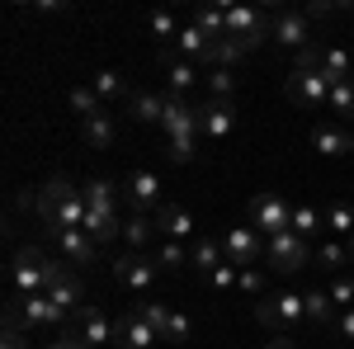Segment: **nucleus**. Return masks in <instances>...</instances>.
I'll return each mask as SVG.
<instances>
[{
    "instance_id": "f257e3e1",
    "label": "nucleus",
    "mask_w": 354,
    "mask_h": 349,
    "mask_svg": "<svg viewBox=\"0 0 354 349\" xmlns=\"http://www.w3.org/2000/svg\"><path fill=\"white\" fill-rule=\"evenodd\" d=\"M161 133L170 137V161H175V165H189L194 156H198V137H203V133H198V109L165 95Z\"/></svg>"
},
{
    "instance_id": "f03ea898",
    "label": "nucleus",
    "mask_w": 354,
    "mask_h": 349,
    "mask_svg": "<svg viewBox=\"0 0 354 349\" xmlns=\"http://www.w3.org/2000/svg\"><path fill=\"white\" fill-rule=\"evenodd\" d=\"M270 10H260V5H227V38L241 48V53H260L270 38Z\"/></svg>"
},
{
    "instance_id": "7ed1b4c3",
    "label": "nucleus",
    "mask_w": 354,
    "mask_h": 349,
    "mask_svg": "<svg viewBox=\"0 0 354 349\" xmlns=\"http://www.w3.org/2000/svg\"><path fill=\"white\" fill-rule=\"evenodd\" d=\"M62 321H71V317H66V312H57L48 293H33V297L15 293V302L5 307V326H15V330H53V335H57Z\"/></svg>"
},
{
    "instance_id": "20e7f679",
    "label": "nucleus",
    "mask_w": 354,
    "mask_h": 349,
    "mask_svg": "<svg viewBox=\"0 0 354 349\" xmlns=\"http://www.w3.org/2000/svg\"><path fill=\"white\" fill-rule=\"evenodd\" d=\"M255 321L270 326L274 335L279 330H298V326H307V297L302 293H265L255 302Z\"/></svg>"
},
{
    "instance_id": "39448f33",
    "label": "nucleus",
    "mask_w": 354,
    "mask_h": 349,
    "mask_svg": "<svg viewBox=\"0 0 354 349\" xmlns=\"http://www.w3.org/2000/svg\"><path fill=\"white\" fill-rule=\"evenodd\" d=\"M48 255H43V245H19L15 250V260H10V283H15V293L19 297H33V293H48Z\"/></svg>"
},
{
    "instance_id": "423d86ee",
    "label": "nucleus",
    "mask_w": 354,
    "mask_h": 349,
    "mask_svg": "<svg viewBox=\"0 0 354 349\" xmlns=\"http://www.w3.org/2000/svg\"><path fill=\"white\" fill-rule=\"evenodd\" d=\"M250 227H255L260 236H283V232H293V203H288L283 194H274V189H260V194L250 198Z\"/></svg>"
},
{
    "instance_id": "0eeeda50",
    "label": "nucleus",
    "mask_w": 354,
    "mask_h": 349,
    "mask_svg": "<svg viewBox=\"0 0 354 349\" xmlns=\"http://www.w3.org/2000/svg\"><path fill=\"white\" fill-rule=\"evenodd\" d=\"M270 38L279 48H288V53H302V48H312L317 43V33H312V19L302 15V10H288V5H270Z\"/></svg>"
},
{
    "instance_id": "6e6552de",
    "label": "nucleus",
    "mask_w": 354,
    "mask_h": 349,
    "mask_svg": "<svg viewBox=\"0 0 354 349\" xmlns=\"http://www.w3.org/2000/svg\"><path fill=\"white\" fill-rule=\"evenodd\" d=\"M265 260H270L274 274H302L312 265V245L298 232H283V236H270L265 241Z\"/></svg>"
},
{
    "instance_id": "1a4fd4ad",
    "label": "nucleus",
    "mask_w": 354,
    "mask_h": 349,
    "mask_svg": "<svg viewBox=\"0 0 354 349\" xmlns=\"http://www.w3.org/2000/svg\"><path fill=\"white\" fill-rule=\"evenodd\" d=\"M48 297H53L57 312H66V317H76V312L85 307V288H81V279H76L71 269L62 265V260H53V265H48Z\"/></svg>"
},
{
    "instance_id": "9d476101",
    "label": "nucleus",
    "mask_w": 354,
    "mask_h": 349,
    "mask_svg": "<svg viewBox=\"0 0 354 349\" xmlns=\"http://www.w3.org/2000/svg\"><path fill=\"white\" fill-rule=\"evenodd\" d=\"M113 279H118L123 288L147 293V288L161 279V269H156V260H151L147 250H128V255H118V260H113Z\"/></svg>"
},
{
    "instance_id": "9b49d317",
    "label": "nucleus",
    "mask_w": 354,
    "mask_h": 349,
    "mask_svg": "<svg viewBox=\"0 0 354 349\" xmlns=\"http://www.w3.org/2000/svg\"><path fill=\"white\" fill-rule=\"evenodd\" d=\"M283 95L302 109H322L330 104V81L322 71H288V81H283Z\"/></svg>"
},
{
    "instance_id": "f8f14e48",
    "label": "nucleus",
    "mask_w": 354,
    "mask_h": 349,
    "mask_svg": "<svg viewBox=\"0 0 354 349\" xmlns=\"http://www.w3.org/2000/svg\"><path fill=\"white\" fill-rule=\"evenodd\" d=\"M66 326H71V330H76L90 349H95V345H113V340H118V321H109L100 307H81V312H76Z\"/></svg>"
},
{
    "instance_id": "ddd939ff",
    "label": "nucleus",
    "mask_w": 354,
    "mask_h": 349,
    "mask_svg": "<svg viewBox=\"0 0 354 349\" xmlns=\"http://www.w3.org/2000/svg\"><path fill=\"white\" fill-rule=\"evenodd\" d=\"M222 250H227V260L236 269H255V260L265 255V245H260V232L255 227H232L227 236H222Z\"/></svg>"
},
{
    "instance_id": "4468645a",
    "label": "nucleus",
    "mask_w": 354,
    "mask_h": 349,
    "mask_svg": "<svg viewBox=\"0 0 354 349\" xmlns=\"http://www.w3.org/2000/svg\"><path fill=\"white\" fill-rule=\"evenodd\" d=\"M128 203H133V213H161V175L156 170H137L133 180H128Z\"/></svg>"
},
{
    "instance_id": "2eb2a0df",
    "label": "nucleus",
    "mask_w": 354,
    "mask_h": 349,
    "mask_svg": "<svg viewBox=\"0 0 354 349\" xmlns=\"http://www.w3.org/2000/svg\"><path fill=\"white\" fill-rule=\"evenodd\" d=\"M198 133L208 137V142H227V137L236 133V109L218 104V100L198 104Z\"/></svg>"
},
{
    "instance_id": "dca6fc26",
    "label": "nucleus",
    "mask_w": 354,
    "mask_h": 349,
    "mask_svg": "<svg viewBox=\"0 0 354 349\" xmlns=\"http://www.w3.org/2000/svg\"><path fill=\"white\" fill-rule=\"evenodd\" d=\"M71 194H76V185H71L66 175H53V180L38 185V208H33V213H38V222H48V232L57 227V208H62Z\"/></svg>"
},
{
    "instance_id": "f3484780",
    "label": "nucleus",
    "mask_w": 354,
    "mask_h": 349,
    "mask_svg": "<svg viewBox=\"0 0 354 349\" xmlns=\"http://www.w3.org/2000/svg\"><path fill=\"white\" fill-rule=\"evenodd\" d=\"M156 236H161V241L189 245L194 241V213L185 208V203H165L161 213H156Z\"/></svg>"
},
{
    "instance_id": "a211bd4d",
    "label": "nucleus",
    "mask_w": 354,
    "mask_h": 349,
    "mask_svg": "<svg viewBox=\"0 0 354 349\" xmlns=\"http://www.w3.org/2000/svg\"><path fill=\"white\" fill-rule=\"evenodd\" d=\"M156 340H161V335H156V330L147 326V317L133 307V312L118 321V340H113V349H151Z\"/></svg>"
},
{
    "instance_id": "6ab92c4d",
    "label": "nucleus",
    "mask_w": 354,
    "mask_h": 349,
    "mask_svg": "<svg viewBox=\"0 0 354 349\" xmlns=\"http://www.w3.org/2000/svg\"><path fill=\"white\" fill-rule=\"evenodd\" d=\"M161 66H165V95L170 100H185L194 85H198V66L194 62H185V57H161Z\"/></svg>"
},
{
    "instance_id": "aec40b11",
    "label": "nucleus",
    "mask_w": 354,
    "mask_h": 349,
    "mask_svg": "<svg viewBox=\"0 0 354 349\" xmlns=\"http://www.w3.org/2000/svg\"><path fill=\"white\" fill-rule=\"evenodd\" d=\"M213 53H218V43H213L203 28L185 24V33H180V57L194 62V66H208V71H213Z\"/></svg>"
},
{
    "instance_id": "412c9836",
    "label": "nucleus",
    "mask_w": 354,
    "mask_h": 349,
    "mask_svg": "<svg viewBox=\"0 0 354 349\" xmlns=\"http://www.w3.org/2000/svg\"><path fill=\"white\" fill-rule=\"evenodd\" d=\"M57 250H62L66 265H95V255H100V245L90 241L81 227L76 232H57Z\"/></svg>"
},
{
    "instance_id": "4be33fe9",
    "label": "nucleus",
    "mask_w": 354,
    "mask_h": 349,
    "mask_svg": "<svg viewBox=\"0 0 354 349\" xmlns=\"http://www.w3.org/2000/svg\"><path fill=\"white\" fill-rule=\"evenodd\" d=\"M218 265H227V250H222V241H213V236H194V241H189V269L208 279Z\"/></svg>"
},
{
    "instance_id": "5701e85b",
    "label": "nucleus",
    "mask_w": 354,
    "mask_h": 349,
    "mask_svg": "<svg viewBox=\"0 0 354 349\" xmlns=\"http://www.w3.org/2000/svg\"><path fill=\"white\" fill-rule=\"evenodd\" d=\"M128 118H133V123H156V128H161L165 95H156V90H133V95H128Z\"/></svg>"
},
{
    "instance_id": "b1692460",
    "label": "nucleus",
    "mask_w": 354,
    "mask_h": 349,
    "mask_svg": "<svg viewBox=\"0 0 354 349\" xmlns=\"http://www.w3.org/2000/svg\"><path fill=\"white\" fill-rule=\"evenodd\" d=\"M81 137H85V147H95V151L113 147V137H118V128H113V113H109V109H100V113L81 118Z\"/></svg>"
},
{
    "instance_id": "393cba45",
    "label": "nucleus",
    "mask_w": 354,
    "mask_h": 349,
    "mask_svg": "<svg viewBox=\"0 0 354 349\" xmlns=\"http://www.w3.org/2000/svg\"><path fill=\"white\" fill-rule=\"evenodd\" d=\"M322 76H326L330 85L354 81V53H350V48H340V43H330L326 53H322Z\"/></svg>"
},
{
    "instance_id": "a878e982",
    "label": "nucleus",
    "mask_w": 354,
    "mask_h": 349,
    "mask_svg": "<svg viewBox=\"0 0 354 349\" xmlns=\"http://www.w3.org/2000/svg\"><path fill=\"white\" fill-rule=\"evenodd\" d=\"M312 147H317L322 156H350V133H345L340 123H317V128H312Z\"/></svg>"
},
{
    "instance_id": "bb28decb",
    "label": "nucleus",
    "mask_w": 354,
    "mask_h": 349,
    "mask_svg": "<svg viewBox=\"0 0 354 349\" xmlns=\"http://www.w3.org/2000/svg\"><path fill=\"white\" fill-rule=\"evenodd\" d=\"M85 203H90V213H100V217H118V185L113 180H90L85 185Z\"/></svg>"
},
{
    "instance_id": "cd10ccee",
    "label": "nucleus",
    "mask_w": 354,
    "mask_h": 349,
    "mask_svg": "<svg viewBox=\"0 0 354 349\" xmlns=\"http://www.w3.org/2000/svg\"><path fill=\"white\" fill-rule=\"evenodd\" d=\"M123 241H128V250H147V245L156 241V217L151 213L123 217Z\"/></svg>"
},
{
    "instance_id": "c85d7f7f",
    "label": "nucleus",
    "mask_w": 354,
    "mask_h": 349,
    "mask_svg": "<svg viewBox=\"0 0 354 349\" xmlns=\"http://www.w3.org/2000/svg\"><path fill=\"white\" fill-rule=\"evenodd\" d=\"M189 24H194V28H203L213 43H222V38H227V5H194Z\"/></svg>"
},
{
    "instance_id": "c756f323",
    "label": "nucleus",
    "mask_w": 354,
    "mask_h": 349,
    "mask_svg": "<svg viewBox=\"0 0 354 349\" xmlns=\"http://www.w3.org/2000/svg\"><path fill=\"white\" fill-rule=\"evenodd\" d=\"M147 33H151L156 43H180L185 24H180V15H170V10H151V15H147Z\"/></svg>"
},
{
    "instance_id": "7c9ffc66",
    "label": "nucleus",
    "mask_w": 354,
    "mask_h": 349,
    "mask_svg": "<svg viewBox=\"0 0 354 349\" xmlns=\"http://www.w3.org/2000/svg\"><path fill=\"white\" fill-rule=\"evenodd\" d=\"M151 260H156V269H161V274H180V269H189V245H180V241H161Z\"/></svg>"
},
{
    "instance_id": "2f4dec72",
    "label": "nucleus",
    "mask_w": 354,
    "mask_h": 349,
    "mask_svg": "<svg viewBox=\"0 0 354 349\" xmlns=\"http://www.w3.org/2000/svg\"><path fill=\"white\" fill-rule=\"evenodd\" d=\"M66 109H71L76 118H90V113L104 109V100L95 95V85H71V90H66Z\"/></svg>"
},
{
    "instance_id": "473e14b6",
    "label": "nucleus",
    "mask_w": 354,
    "mask_h": 349,
    "mask_svg": "<svg viewBox=\"0 0 354 349\" xmlns=\"http://www.w3.org/2000/svg\"><path fill=\"white\" fill-rule=\"evenodd\" d=\"M90 85H95V95H100L104 104H109V100H123V104H128V95H133V85L123 81L118 71H100V76H95Z\"/></svg>"
},
{
    "instance_id": "72a5a7b5",
    "label": "nucleus",
    "mask_w": 354,
    "mask_h": 349,
    "mask_svg": "<svg viewBox=\"0 0 354 349\" xmlns=\"http://www.w3.org/2000/svg\"><path fill=\"white\" fill-rule=\"evenodd\" d=\"M203 81H208V95H213L218 104H232V95H236V71H227V66H213Z\"/></svg>"
},
{
    "instance_id": "f704fd0d",
    "label": "nucleus",
    "mask_w": 354,
    "mask_h": 349,
    "mask_svg": "<svg viewBox=\"0 0 354 349\" xmlns=\"http://www.w3.org/2000/svg\"><path fill=\"white\" fill-rule=\"evenodd\" d=\"M302 297H307V326H330L335 302H330L326 288H312V293H302Z\"/></svg>"
},
{
    "instance_id": "c9c22d12",
    "label": "nucleus",
    "mask_w": 354,
    "mask_h": 349,
    "mask_svg": "<svg viewBox=\"0 0 354 349\" xmlns=\"http://www.w3.org/2000/svg\"><path fill=\"white\" fill-rule=\"evenodd\" d=\"M330 113L345 118V123H354V81L330 85Z\"/></svg>"
},
{
    "instance_id": "e433bc0d",
    "label": "nucleus",
    "mask_w": 354,
    "mask_h": 349,
    "mask_svg": "<svg viewBox=\"0 0 354 349\" xmlns=\"http://www.w3.org/2000/svg\"><path fill=\"white\" fill-rule=\"evenodd\" d=\"M322 217H326L330 232H340V236H354V208H345V203H330Z\"/></svg>"
},
{
    "instance_id": "4c0bfd02",
    "label": "nucleus",
    "mask_w": 354,
    "mask_h": 349,
    "mask_svg": "<svg viewBox=\"0 0 354 349\" xmlns=\"http://www.w3.org/2000/svg\"><path fill=\"white\" fill-rule=\"evenodd\" d=\"M322 227H326V217L317 213V208H293V232L298 236H317Z\"/></svg>"
},
{
    "instance_id": "58836bf2",
    "label": "nucleus",
    "mask_w": 354,
    "mask_h": 349,
    "mask_svg": "<svg viewBox=\"0 0 354 349\" xmlns=\"http://www.w3.org/2000/svg\"><path fill=\"white\" fill-rule=\"evenodd\" d=\"M189 335H194V321L185 317V312H170V326H165L161 340H165V345H185Z\"/></svg>"
},
{
    "instance_id": "ea45409f",
    "label": "nucleus",
    "mask_w": 354,
    "mask_h": 349,
    "mask_svg": "<svg viewBox=\"0 0 354 349\" xmlns=\"http://www.w3.org/2000/svg\"><path fill=\"white\" fill-rule=\"evenodd\" d=\"M236 283H241V269L232 265V260H227V265H218L213 274H208V288H218V293H232Z\"/></svg>"
},
{
    "instance_id": "a19ab883",
    "label": "nucleus",
    "mask_w": 354,
    "mask_h": 349,
    "mask_svg": "<svg viewBox=\"0 0 354 349\" xmlns=\"http://www.w3.org/2000/svg\"><path fill=\"white\" fill-rule=\"evenodd\" d=\"M137 312L147 317V326H151L156 335H165V326H170V307H165V302H142Z\"/></svg>"
},
{
    "instance_id": "79ce46f5",
    "label": "nucleus",
    "mask_w": 354,
    "mask_h": 349,
    "mask_svg": "<svg viewBox=\"0 0 354 349\" xmlns=\"http://www.w3.org/2000/svg\"><path fill=\"white\" fill-rule=\"evenodd\" d=\"M241 48H236V43H232V38H222L218 43V53H213V66H227V71H236V62H241Z\"/></svg>"
},
{
    "instance_id": "37998d69",
    "label": "nucleus",
    "mask_w": 354,
    "mask_h": 349,
    "mask_svg": "<svg viewBox=\"0 0 354 349\" xmlns=\"http://www.w3.org/2000/svg\"><path fill=\"white\" fill-rule=\"evenodd\" d=\"M322 265H326V269H345V265H350V245L326 241V245H322Z\"/></svg>"
},
{
    "instance_id": "c03bdc74",
    "label": "nucleus",
    "mask_w": 354,
    "mask_h": 349,
    "mask_svg": "<svg viewBox=\"0 0 354 349\" xmlns=\"http://www.w3.org/2000/svg\"><path fill=\"white\" fill-rule=\"evenodd\" d=\"M236 288L260 302V297H265V274H260V269H241V283H236Z\"/></svg>"
},
{
    "instance_id": "a18cd8bd",
    "label": "nucleus",
    "mask_w": 354,
    "mask_h": 349,
    "mask_svg": "<svg viewBox=\"0 0 354 349\" xmlns=\"http://www.w3.org/2000/svg\"><path fill=\"white\" fill-rule=\"evenodd\" d=\"M43 349H90V345H85L81 335H76V330L66 326V330H57V335H53V340H48Z\"/></svg>"
},
{
    "instance_id": "49530a36",
    "label": "nucleus",
    "mask_w": 354,
    "mask_h": 349,
    "mask_svg": "<svg viewBox=\"0 0 354 349\" xmlns=\"http://www.w3.org/2000/svg\"><path fill=\"white\" fill-rule=\"evenodd\" d=\"M330 302L335 307H354V279H335L330 283Z\"/></svg>"
},
{
    "instance_id": "de8ad7c7",
    "label": "nucleus",
    "mask_w": 354,
    "mask_h": 349,
    "mask_svg": "<svg viewBox=\"0 0 354 349\" xmlns=\"http://www.w3.org/2000/svg\"><path fill=\"white\" fill-rule=\"evenodd\" d=\"M335 10H340L335 0H312V5H302V15H307V19H330Z\"/></svg>"
},
{
    "instance_id": "09e8293b",
    "label": "nucleus",
    "mask_w": 354,
    "mask_h": 349,
    "mask_svg": "<svg viewBox=\"0 0 354 349\" xmlns=\"http://www.w3.org/2000/svg\"><path fill=\"white\" fill-rule=\"evenodd\" d=\"M0 349H28V330H15V326H5V340Z\"/></svg>"
},
{
    "instance_id": "8fccbe9b",
    "label": "nucleus",
    "mask_w": 354,
    "mask_h": 349,
    "mask_svg": "<svg viewBox=\"0 0 354 349\" xmlns=\"http://www.w3.org/2000/svg\"><path fill=\"white\" fill-rule=\"evenodd\" d=\"M335 326H340V335H345V340H354V307H345V312L335 317Z\"/></svg>"
},
{
    "instance_id": "3c124183",
    "label": "nucleus",
    "mask_w": 354,
    "mask_h": 349,
    "mask_svg": "<svg viewBox=\"0 0 354 349\" xmlns=\"http://www.w3.org/2000/svg\"><path fill=\"white\" fill-rule=\"evenodd\" d=\"M33 10H38V15H66V5H62V0H38Z\"/></svg>"
},
{
    "instance_id": "603ef678",
    "label": "nucleus",
    "mask_w": 354,
    "mask_h": 349,
    "mask_svg": "<svg viewBox=\"0 0 354 349\" xmlns=\"http://www.w3.org/2000/svg\"><path fill=\"white\" fill-rule=\"evenodd\" d=\"M265 349H298V345H293V335L279 330V335H270V345H265Z\"/></svg>"
},
{
    "instance_id": "864d4df0",
    "label": "nucleus",
    "mask_w": 354,
    "mask_h": 349,
    "mask_svg": "<svg viewBox=\"0 0 354 349\" xmlns=\"http://www.w3.org/2000/svg\"><path fill=\"white\" fill-rule=\"evenodd\" d=\"M350 156H354V128H350Z\"/></svg>"
},
{
    "instance_id": "5fc2aeb1",
    "label": "nucleus",
    "mask_w": 354,
    "mask_h": 349,
    "mask_svg": "<svg viewBox=\"0 0 354 349\" xmlns=\"http://www.w3.org/2000/svg\"><path fill=\"white\" fill-rule=\"evenodd\" d=\"M350 265H354V236H350Z\"/></svg>"
}]
</instances>
